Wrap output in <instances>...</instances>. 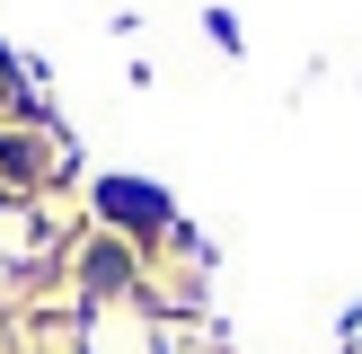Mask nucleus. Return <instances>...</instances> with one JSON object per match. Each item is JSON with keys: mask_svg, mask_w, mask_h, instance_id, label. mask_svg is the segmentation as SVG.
<instances>
[{"mask_svg": "<svg viewBox=\"0 0 362 354\" xmlns=\"http://www.w3.org/2000/svg\"><path fill=\"white\" fill-rule=\"evenodd\" d=\"M88 283H98V292H115V283H133V266H124L115 248H98V257H88Z\"/></svg>", "mask_w": 362, "mask_h": 354, "instance_id": "f257e3e1", "label": "nucleus"}]
</instances>
